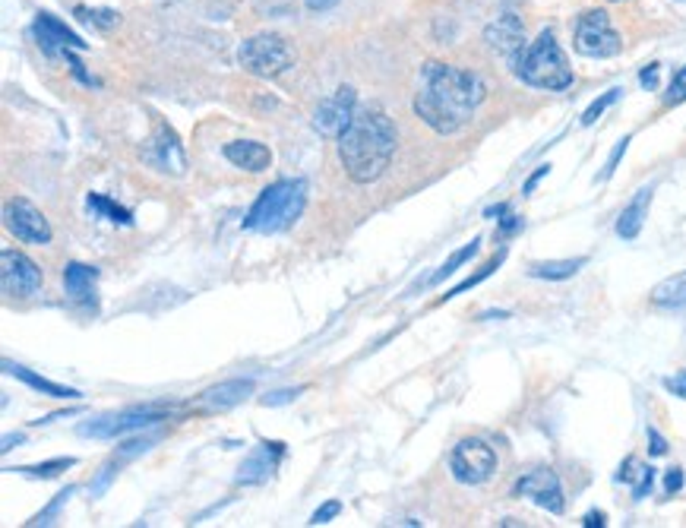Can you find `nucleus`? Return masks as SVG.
Wrapping results in <instances>:
<instances>
[{"label": "nucleus", "mask_w": 686, "mask_h": 528, "mask_svg": "<svg viewBox=\"0 0 686 528\" xmlns=\"http://www.w3.org/2000/svg\"><path fill=\"white\" fill-rule=\"evenodd\" d=\"M652 194H655V187H642L630 200V206L620 212L617 235L624 237V241H632V237H639V231H642V225H645V216H649V206H652Z\"/></svg>", "instance_id": "nucleus-20"}, {"label": "nucleus", "mask_w": 686, "mask_h": 528, "mask_svg": "<svg viewBox=\"0 0 686 528\" xmlns=\"http://www.w3.org/2000/svg\"><path fill=\"white\" fill-rule=\"evenodd\" d=\"M155 443H159V433H155V437H139V440H127V443H124V446H120V450H118V452H114V462H118V466H120V462H127V459H136L139 452H149V450H153V446H155Z\"/></svg>", "instance_id": "nucleus-30"}, {"label": "nucleus", "mask_w": 686, "mask_h": 528, "mask_svg": "<svg viewBox=\"0 0 686 528\" xmlns=\"http://www.w3.org/2000/svg\"><path fill=\"white\" fill-rule=\"evenodd\" d=\"M304 392V386H294V390H276V392H266L263 399H260V405L263 408H278V405H288L294 402V399Z\"/></svg>", "instance_id": "nucleus-32"}, {"label": "nucleus", "mask_w": 686, "mask_h": 528, "mask_svg": "<svg viewBox=\"0 0 686 528\" xmlns=\"http://www.w3.org/2000/svg\"><path fill=\"white\" fill-rule=\"evenodd\" d=\"M22 440H26L22 433H16V437H13V433H7V437H4V452H10V450H13V443H22Z\"/></svg>", "instance_id": "nucleus-46"}, {"label": "nucleus", "mask_w": 686, "mask_h": 528, "mask_svg": "<svg viewBox=\"0 0 686 528\" xmlns=\"http://www.w3.org/2000/svg\"><path fill=\"white\" fill-rule=\"evenodd\" d=\"M617 478L626 481V484H632V497L642 500V497H649V491H652V484H655V468L645 466V462H639V459H626Z\"/></svg>", "instance_id": "nucleus-24"}, {"label": "nucleus", "mask_w": 686, "mask_h": 528, "mask_svg": "<svg viewBox=\"0 0 686 528\" xmlns=\"http://www.w3.org/2000/svg\"><path fill=\"white\" fill-rule=\"evenodd\" d=\"M0 282L10 298H32L42 288V269L20 251L0 253Z\"/></svg>", "instance_id": "nucleus-10"}, {"label": "nucleus", "mask_w": 686, "mask_h": 528, "mask_svg": "<svg viewBox=\"0 0 686 528\" xmlns=\"http://www.w3.org/2000/svg\"><path fill=\"white\" fill-rule=\"evenodd\" d=\"M487 86L478 73L452 63L430 61L421 67V83L415 92V114L440 136L459 133L472 120L475 108L484 102Z\"/></svg>", "instance_id": "nucleus-1"}, {"label": "nucleus", "mask_w": 686, "mask_h": 528, "mask_svg": "<svg viewBox=\"0 0 686 528\" xmlns=\"http://www.w3.org/2000/svg\"><path fill=\"white\" fill-rule=\"evenodd\" d=\"M484 42L493 54L507 57L509 63H516V57L525 48V26L516 13H503L484 29Z\"/></svg>", "instance_id": "nucleus-14"}, {"label": "nucleus", "mask_w": 686, "mask_h": 528, "mask_svg": "<svg viewBox=\"0 0 686 528\" xmlns=\"http://www.w3.org/2000/svg\"><path fill=\"white\" fill-rule=\"evenodd\" d=\"M585 263H589L585 257L548 260V263H532V266H528V276H532V278H544V282H563V278H573Z\"/></svg>", "instance_id": "nucleus-23"}, {"label": "nucleus", "mask_w": 686, "mask_h": 528, "mask_svg": "<svg viewBox=\"0 0 686 528\" xmlns=\"http://www.w3.org/2000/svg\"><path fill=\"white\" fill-rule=\"evenodd\" d=\"M399 133L380 108H358L351 124L339 136V159L345 174L354 184H374L386 174L389 161L395 155Z\"/></svg>", "instance_id": "nucleus-2"}, {"label": "nucleus", "mask_w": 686, "mask_h": 528, "mask_svg": "<svg viewBox=\"0 0 686 528\" xmlns=\"http://www.w3.org/2000/svg\"><path fill=\"white\" fill-rule=\"evenodd\" d=\"M70 497H73V487H67V491H61V494H57V500L51 503V507L45 509V513L38 516V519H35V525H51V519H54V516H57V509H61L63 503L70 500Z\"/></svg>", "instance_id": "nucleus-36"}, {"label": "nucleus", "mask_w": 686, "mask_h": 528, "mask_svg": "<svg viewBox=\"0 0 686 528\" xmlns=\"http://www.w3.org/2000/svg\"><path fill=\"white\" fill-rule=\"evenodd\" d=\"M583 525H585V528H601V525H607V516L598 513V509H591V513H585Z\"/></svg>", "instance_id": "nucleus-43"}, {"label": "nucleus", "mask_w": 686, "mask_h": 528, "mask_svg": "<svg viewBox=\"0 0 686 528\" xmlns=\"http://www.w3.org/2000/svg\"><path fill=\"white\" fill-rule=\"evenodd\" d=\"M652 304L665 307V310H680V307H686V269L655 285Z\"/></svg>", "instance_id": "nucleus-22"}, {"label": "nucleus", "mask_w": 686, "mask_h": 528, "mask_svg": "<svg viewBox=\"0 0 686 528\" xmlns=\"http://www.w3.org/2000/svg\"><path fill=\"white\" fill-rule=\"evenodd\" d=\"M626 146H630V136H624L614 146V153H610V159H607V165H604V171L598 174V181H610L614 177V171H617V165H620V159H624V153H626Z\"/></svg>", "instance_id": "nucleus-34"}, {"label": "nucleus", "mask_w": 686, "mask_h": 528, "mask_svg": "<svg viewBox=\"0 0 686 528\" xmlns=\"http://www.w3.org/2000/svg\"><path fill=\"white\" fill-rule=\"evenodd\" d=\"M680 487H683V472H680V468H671V472L665 474V494H677Z\"/></svg>", "instance_id": "nucleus-39"}, {"label": "nucleus", "mask_w": 686, "mask_h": 528, "mask_svg": "<svg viewBox=\"0 0 686 528\" xmlns=\"http://www.w3.org/2000/svg\"><path fill=\"white\" fill-rule=\"evenodd\" d=\"M519 228H522V219L519 216H509V212H507V219L500 222V235H516Z\"/></svg>", "instance_id": "nucleus-41"}, {"label": "nucleus", "mask_w": 686, "mask_h": 528, "mask_svg": "<svg viewBox=\"0 0 686 528\" xmlns=\"http://www.w3.org/2000/svg\"><path fill=\"white\" fill-rule=\"evenodd\" d=\"M86 206H89V212H95V216L108 219V222H114V225H133L130 209L118 206V202L108 200V196H102V194H89V196H86Z\"/></svg>", "instance_id": "nucleus-25"}, {"label": "nucleus", "mask_w": 686, "mask_h": 528, "mask_svg": "<svg viewBox=\"0 0 686 528\" xmlns=\"http://www.w3.org/2000/svg\"><path fill=\"white\" fill-rule=\"evenodd\" d=\"M503 257H507V251H500L497 257H493L491 263L484 266V269H481V272H475V276H468V278H465V282H462V285H456V288H452V292H446V301H450V298H456V294H462V292H468V288L481 285V282H484V278L491 276V272L497 269L500 263H503Z\"/></svg>", "instance_id": "nucleus-29"}, {"label": "nucleus", "mask_w": 686, "mask_h": 528, "mask_svg": "<svg viewBox=\"0 0 686 528\" xmlns=\"http://www.w3.org/2000/svg\"><path fill=\"white\" fill-rule=\"evenodd\" d=\"M77 16H83L86 22H95L98 29L118 26V13H114V10H86V7H77Z\"/></svg>", "instance_id": "nucleus-31"}, {"label": "nucleus", "mask_w": 686, "mask_h": 528, "mask_svg": "<svg viewBox=\"0 0 686 528\" xmlns=\"http://www.w3.org/2000/svg\"><path fill=\"white\" fill-rule=\"evenodd\" d=\"M354 111H358V92L351 86H339L333 95H326L319 102L317 114H313V130L319 136H335L339 139L345 133V127L351 124Z\"/></svg>", "instance_id": "nucleus-9"}, {"label": "nucleus", "mask_w": 686, "mask_h": 528, "mask_svg": "<svg viewBox=\"0 0 686 528\" xmlns=\"http://www.w3.org/2000/svg\"><path fill=\"white\" fill-rule=\"evenodd\" d=\"M342 513V503L339 500H329V503H323V507L317 509V513L310 516V525H326V522H333L335 516Z\"/></svg>", "instance_id": "nucleus-35"}, {"label": "nucleus", "mask_w": 686, "mask_h": 528, "mask_svg": "<svg viewBox=\"0 0 686 528\" xmlns=\"http://www.w3.org/2000/svg\"><path fill=\"white\" fill-rule=\"evenodd\" d=\"M225 159L235 168H244V171L250 174H260L272 165V153L263 143H257V139H235V143H228V146H225Z\"/></svg>", "instance_id": "nucleus-19"}, {"label": "nucleus", "mask_w": 686, "mask_h": 528, "mask_svg": "<svg viewBox=\"0 0 686 528\" xmlns=\"http://www.w3.org/2000/svg\"><path fill=\"white\" fill-rule=\"evenodd\" d=\"M32 35H35V42H38V48H42L48 57H67L70 51L89 48V45H86L83 38H79V35L67 26V22H61L57 16H51V13L35 16Z\"/></svg>", "instance_id": "nucleus-13"}, {"label": "nucleus", "mask_w": 686, "mask_h": 528, "mask_svg": "<svg viewBox=\"0 0 686 528\" xmlns=\"http://www.w3.org/2000/svg\"><path fill=\"white\" fill-rule=\"evenodd\" d=\"M478 251H481V237H475L472 243H465L462 251H456V253H452V257L446 260V263L440 266V269H437V272H434V276L427 278V285H440V282H443V278H450L452 272H459V266H465V263H468V260H472V257H475V253H478Z\"/></svg>", "instance_id": "nucleus-26"}, {"label": "nucleus", "mask_w": 686, "mask_h": 528, "mask_svg": "<svg viewBox=\"0 0 686 528\" xmlns=\"http://www.w3.org/2000/svg\"><path fill=\"white\" fill-rule=\"evenodd\" d=\"M4 370H7L10 376H16V380H22L26 386H32V390H38V392H45V396H51V399H79L77 390H70V386H61V383L45 380V376L32 374V370L20 367V364H13V361H4Z\"/></svg>", "instance_id": "nucleus-21"}, {"label": "nucleus", "mask_w": 686, "mask_h": 528, "mask_svg": "<svg viewBox=\"0 0 686 528\" xmlns=\"http://www.w3.org/2000/svg\"><path fill=\"white\" fill-rule=\"evenodd\" d=\"M77 466V459L73 456H61V459H51V462H38V466H26V468H16V472L29 474V478H57L61 472H67V468Z\"/></svg>", "instance_id": "nucleus-27"}, {"label": "nucleus", "mask_w": 686, "mask_h": 528, "mask_svg": "<svg viewBox=\"0 0 686 528\" xmlns=\"http://www.w3.org/2000/svg\"><path fill=\"white\" fill-rule=\"evenodd\" d=\"M665 386L674 392V396H683L686 399V370H683V374H677V376H667Z\"/></svg>", "instance_id": "nucleus-40"}, {"label": "nucleus", "mask_w": 686, "mask_h": 528, "mask_svg": "<svg viewBox=\"0 0 686 528\" xmlns=\"http://www.w3.org/2000/svg\"><path fill=\"white\" fill-rule=\"evenodd\" d=\"M507 212H509V206H507V202H500V206H491V209H487L484 216H487V219H497V216H507Z\"/></svg>", "instance_id": "nucleus-45"}, {"label": "nucleus", "mask_w": 686, "mask_h": 528, "mask_svg": "<svg viewBox=\"0 0 686 528\" xmlns=\"http://www.w3.org/2000/svg\"><path fill=\"white\" fill-rule=\"evenodd\" d=\"M513 73L532 89L544 92H563L573 86V67H569L566 54H563L560 42L550 29H541V35L532 45L522 48V54L516 57Z\"/></svg>", "instance_id": "nucleus-3"}, {"label": "nucleus", "mask_w": 686, "mask_h": 528, "mask_svg": "<svg viewBox=\"0 0 686 528\" xmlns=\"http://www.w3.org/2000/svg\"><path fill=\"white\" fill-rule=\"evenodd\" d=\"M146 161L155 168V171L174 174V177H180V174L187 171V155H184V149H180L171 127L161 124L159 130L153 133V139H149V146H146Z\"/></svg>", "instance_id": "nucleus-15"}, {"label": "nucleus", "mask_w": 686, "mask_h": 528, "mask_svg": "<svg viewBox=\"0 0 686 528\" xmlns=\"http://www.w3.org/2000/svg\"><path fill=\"white\" fill-rule=\"evenodd\" d=\"M95 282H98V269L86 263H67L63 266V292L73 304L79 307H92L95 304Z\"/></svg>", "instance_id": "nucleus-17"}, {"label": "nucleus", "mask_w": 686, "mask_h": 528, "mask_svg": "<svg viewBox=\"0 0 686 528\" xmlns=\"http://www.w3.org/2000/svg\"><path fill=\"white\" fill-rule=\"evenodd\" d=\"M649 452L652 456H667V440L655 427H649Z\"/></svg>", "instance_id": "nucleus-37"}, {"label": "nucleus", "mask_w": 686, "mask_h": 528, "mask_svg": "<svg viewBox=\"0 0 686 528\" xmlns=\"http://www.w3.org/2000/svg\"><path fill=\"white\" fill-rule=\"evenodd\" d=\"M573 48L583 57H595V61H607L624 51L617 29L610 26V16L604 10H585L573 29Z\"/></svg>", "instance_id": "nucleus-6"}, {"label": "nucleus", "mask_w": 686, "mask_h": 528, "mask_svg": "<svg viewBox=\"0 0 686 528\" xmlns=\"http://www.w3.org/2000/svg\"><path fill=\"white\" fill-rule=\"evenodd\" d=\"M294 61H298V54H294L292 42L276 32L250 35L247 42H241V48H237V63L247 70L250 77L260 79L282 77L294 67Z\"/></svg>", "instance_id": "nucleus-5"}, {"label": "nucleus", "mask_w": 686, "mask_h": 528, "mask_svg": "<svg viewBox=\"0 0 686 528\" xmlns=\"http://www.w3.org/2000/svg\"><path fill=\"white\" fill-rule=\"evenodd\" d=\"M155 421H165V411L161 408H127V411H118V415H104V417H95V421H86L79 425V437H92V440H114V437H124V433H133V431H143V427L155 425Z\"/></svg>", "instance_id": "nucleus-8"}, {"label": "nucleus", "mask_w": 686, "mask_h": 528, "mask_svg": "<svg viewBox=\"0 0 686 528\" xmlns=\"http://www.w3.org/2000/svg\"><path fill=\"white\" fill-rule=\"evenodd\" d=\"M7 228L16 235V241L22 243H38V247H45V243H51V225L48 219L42 216V209H35L29 200H22V196H16V200L7 202Z\"/></svg>", "instance_id": "nucleus-12"}, {"label": "nucleus", "mask_w": 686, "mask_h": 528, "mask_svg": "<svg viewBox=\"0 0 686 528\" xmlns=\"http://www.w3.org/2000/svg\"><path fill=\"white\" fill-rule=\"evenodd\" d=\"M620 95H624V89H607L601 98H595V102H591L589 108H585V114H583V127H591V124H595V120L601 118V114L607 111L610 104L617 102Z\"/></svg>", "instance_id": "nucleus-28"}, {"label": "nucleus", "mask_w": 686, "mask_h": 528, "mask_svg": "<svg viewBox=\"0 0 686 528\" xmlns=\"http://www.w3.org/2000/svg\"><path fill=\"white\" fill-rule=\"evenodd\" d=\"M548 171H550V165H541L538 171H534L532 177H528V181H525V187H522V194H525V196L532 194V190L538 187V181H541V177H544V174H548Z\"/></svg>", "instance_id": "nucleus-44"}, {"label": "nucleus", "mask_w": 686, "mask_h": 528, "mask_svg": "<svg viewBox=\"0 0 686 528\" xmlns=\"http://www.w3.org/2000/svg\"><path fill=\"white\" fill-rule=\"evenodd\" d=\"M307 206V184L304 181H276L257 196L250 206L244 228L260 231V235H276V231L292 228Z\"/></svg>", "instance_id": "nucleus-4"}, {"label": "nucleus", "mask_w": 686, "mask_h": 528, "mask_svg": "<svg viewBox=\"0 0 686 528\" xmlns=\"http://www.w3.org/2000/svg\"><path fill=\"white\" fill-rule=\"evenodd\" d=\"M450 472L459 484H484L497 472V452H493L491 443H484L478 437L462 440V443H456V450L450 456Z\"/></svg>", "instance_id": "nucleus-7"}, {"label": "nucleus", "mask_w": 686, "mask_h": 528, "mask_svg": "<svg viewBox=\"0 0 686 528\" xmlns=\"http://www.w3.org/2000/svg\"><path fill=\"white\" fill-rule=\"evenodd\" d=\"M680 102H686V67H680L677 73H674L665 95V104H680Z\"/></svg>", "instance_id": "nucleus-33"}, {"label": "nucleus", "mask_w": 686, "mask_h": 528, "mask_svg": "<svg viewBox=\"0 0 686 528\" xmlns=\"http://www.w3.org/2000/svg\"><path fill=\"white\" fill-rule=\"evenodd\" d=\"M282 456H285V443H269V440H263V443L244 459V466L237 468L235 481L244 487L266 484V481L272 478V472L278 468V462H282Z\"/></svg>", "instance_id": "nucleus-16"}, {"label": "nucleus", "mask_w": 686, "mask_h": 528, "mask_svg": "<svg viewBox=\"0 0 686 528\" xmlns=\"http://www.w3.org/2000/svg\"><path fill=\"white\" fill-rule=\"evenodd\" d=\"M639 83H642L645 89H658V63H649V67L639 73Z\"/></svg>", "instance_id": "nucleus-38"}, {"label": "nucleus", "mask_w": 686, "mask_h": 528, "mask_svg": "<svg viewBox=\"0 0 686 528\" xmlns=\"http://www.w3.org/2000/svg\"><path fill=\"white\" fill-rule=\"evenodd\" d=\"M339 0H304V7L313 10V13H326V10H333Z\"/></svg>", "instance_id": "nucleus-42"}, {"label": "nucleus", "mask_w": 686, "mask_h": 528, "mask_svg": "<svg viewBox=\"0 0 686 528\" xmlns=\"http://www.w3.org/2000/svg\"><path fill=\"white\" fill-rule=\"evenodd\" d=\"M253 390H257V383L250 380V376H237V380H225L219 386H212V390H206L200 396V402L209 411H228L235 405H241Z\"/></svg>", "instance_id": "nucleus-18"}, {"label": "nucleus", "mask_w": 686, "mask_h": 528, "mask_svg": "<svg viewBox=\"0 0 686 528\" xmlns=\"http://www.w3.org/2000/svg\"><path fill=\"white\" fill-rule=\"evenodd\" d=\"M516 497H528L532 503H538L541 509H548V513L560 516L566 509V500H563V484L557 478V472L550 468H534V472L522 474L513 487Z\"/></svg>", "instance_id": "nucleus-11"}]
</instances>
